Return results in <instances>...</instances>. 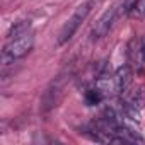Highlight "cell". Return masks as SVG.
<instances>
[{
    "label": "cell",
    "instance_id": "obj_4",
    "mask_svg": "<svg viewBox=\"0 0 145 145\" xmlns=\"http://www.w3.org/2000/svg\"><path fill=\"white\" fill-rule=\"evenodd\" d=\"M128 65L137 74L145 72V34L138 39H131L128 46Z\"/></svg>",
    "mask_w": 145,
    "mask_h": 145
},
{
    "label": "cell",
    "instance_id": "obj_5",
    "mask_svg": "<svg viewBox=\"0 0 145 145\" xmlns=\"http://www.w3.org/2000/svg\"><path fill=\"white\" fill-rule=\"evenodd\" d=\"M120 16H121V14H120V7H118V5H113L111 9H108V10L97 19V22H96L94 27H92V33H91L92 39H101V38L108 36L109 31L113 29L116 19H118Z\"/></svg>",
    "mask_w": 145,
    "mask_h": 145
},
{
    "label": "cell",
    "instance_id": "obj_6",
    "mask_svg": "<svg viewBox=\"0 0 145 145\" xmlns=\"http://www.w3.org/2000/svg\"><path fill=\"white\" fill-rule=\"evenodd\" d=\"M133 82V68L130 65H121L114 72V86H116V94L126 96Z\"/></svg>",
    "mask_w": 145,
    "mask_h": 145
},
{
    "label": "cell",
    "instance_id": "obj_7",
    "mask_svg": "<svg viewBox=\"0 0 145 145\" xmlns=\"http://www.w3.org/2000/svg\"><path fill=\"white\" fill-rule=\"evenodd\" d=\"M94 86H96V89L104 96V99L106 97H111L113 94H116V86H114V75H109V74H101L97 79H96V82H94Z\"/></svg>",
    "mask_w": 145,
    "mask_h": 145
},
{
    "label": "cell",
    "instance_id": "obj_3",
    "mask_svg": "<svg viewBox=\"0 0 145 145\" xmlns=\"http://www.w3.org/2000/svg\"><path fill=\"white\" fill-rule=\"evenodd\" d=\"M68 80H70V77L60 75L58 79H55V80L50 84V87L46 89L44 97H43V108H44V111L53 109L55 106H58L60 99H61L63 94H65V89H67V82H68Z\"/></svg>",
    "mask_w": 145,
    "mask_h": 145
},
{
    "label": "cell",
    "instance_id": "obj_2",
    "mask_svg": "<svg viewBox=\"0 0 145 145\" xmlns=\"http://www.w3.org/2000/svg\"><path fill=\"white\" fill-rule=\"evenodd\" d=\"M92 5H94L92 0H87V2L80 4V5L74 10V14L68 17V21L63 24V27H61V31H60V34H58V44H65L67 41L72 39V36L77 33V29L80 27V24H82V22L86 21V17L89 16Z\"/></svg>",
    "mask_w": 145,
    "mask_h": 145
},
{
    "label": "cell",
    "instance_id": "obj_1",
    "mask_svg": "<svg viewBox=\"0 0 145 145\" xmlns=\"http://www.w3.org/2000/svg\"><path fill=\"white\" fill-rule=\"evenodd\" d=\"M34 46V33L31 31L29 21H21L17 22L10 33H9V41L4 48V60L7 61H16L19 58H24Z\"/></svg>",
    "mask_w": 145,
    "mask_h": 145
},
{
    "label": "cell",
    "instance_id": "obj_9",
    "mask_svg": "<svg viewBox=\"0 0 145 145\" xmlns=\"http://www.w3.org/2000/svg\"><path fill=\"white\" fill-rule=\"evenodd\" d=\"M103 99H104V96L96 89V86H92V87H89V89L86 91V103H87L89 106H96V104H99Z\"/></svg>",
    "mask_w": 145,
    "mask_h": 145
},
{
    "label": "cell",
    "instance_id": "obj_8",
    "mask_svg": "<svg viewBox=\"0 0 145 145\" xmlns=\"http://www.w3.org/2000/svg\"><path fill=\"white\" fill-rule=\"evenodd\" d=\"M128 16L131 19H145V0H133Z\"/></svg>",
    "mask_w": 145,
    "mask_h": 145
}]
</instances>
